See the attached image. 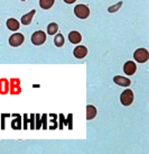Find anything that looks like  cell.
I'll use <instances>...</instances> for the list:
<instances>
[{
    "mask_svg": "<svg viewBox=\"0 0 149 154\" xmlns=\"http://www.w3.org/2000/svg\"><path fill=\"white\" fill-rule=\"evenodd\" d=\"M11 91L10 94H18L20 92V87H19V79H11Z\"/></svg>",
    "mask_w": 149,
    "mask_h": 154,
    "instance_id": "13",
    "label": "cell"
},
{
    "mask_svg": "<svg viewBox=\"0 0 149 154\" xmlns=\"http://www.w3.org/2000/svg\"><path fill=\"white\" fill-rule=\"evenodd\" d=\"M74 14L80 19H86L90 16V9L88 6H85L83 4L77 5V6L74 7Z\"/></svg>",
    "mask_w": 149,
    "mask_h": 154,
    "instance_id": "1",
    "label": "cell"
},
{
    "mask_svg": "<svg viewBox=\"0 0 149 154\" xmlns=\"http://www.w3.org/2000/svg\"><path fill=\"white\" fill-rule=\"evenodd\" d=\"M31 43L36 45V46H39V45H43V44L45 43V41H46V34L43 32V30H37V32H35L34 34L31 35Z\"/></svg>",
    "mask_w": 149,
    "mask_h": 154,
    "instance_id": "3",
    "label": "cell"
},
{
    "mask_svg": "<svg viewBox=\"0 0 149 154\" xmlns=\"http://www.w3.org/2000/svg\"><path fill=\"white\" fill-rule=\"evenodd\" d=\"M120 103H122L124 106H130L133 103V92H132V90H124V92L121 94V96H120Z\"/></svg>",
    "mask_w": 149,
    "mask_h": 154,
    "instance_id": "4",
    "label": "cell"
},
{
    "mask_svg": "<svg viewBox=\"0 0 149 154\" xmlns=\"http://www.w3.org/2000/svg\"><path fill=\"white\" fill-rule=\"evenodd\" d=\"M73 54L76 59H83L88 55V48L83 45H80V46H76L73 51Z\"/></svg>",
    "mask_w": 149,
    "mask_h": 154,
    "instance_id": "7",
    "label": "cell"
},
{
    "mask_svg": "<svg viewBox=\"0 0 149 154\" xmlns=\"http://www.w3.org/2000/svg\"><path fill=\"white\" fill-rule=\"evenodd\" d=\"M16 120H13L11 123V127L13 129H20L21 128V117L19 115H16Z\"/></svg>",
    "mask_w": 149,
    "mask_h": 154,
    "instance_id": "18",
    "label": "cell"
},
{
    "mask_svg": "<svg viewBox=\"0 0 149 154\" xmlns=\"http://www.w3.org/2000/svg\"><path fill=\"white\" fill-rule=\"evenodd\" d=\"M46 120H47V115H43V117H42V122H43V128H44V129H46V128H47Z\"/></svg>",
    "mask_w": 149,
    "mask_h": 154,
    "instance_id": "22",
    "label": "cell"
},
{
    "mask_svg": "<svg viewBox=\"0 0 149 154\" xmlns=\"http://www.w3.org/2000/svg\"><path fill=\"white\" fill-rule=\"evenodd\" d=\"M35 14H36V10L33 9V10L29 11L28 14L24 15V16L21 17V24H22V25H29L30 23H31V20H33V17H34Z\"/></svg>",
    "mask_w": 149,
    "mask_h": 154,
    "instance_id": "11",
    "label": "cell"
},
{
    "mask_svg": "<svg viewBox=\"0 0 149 154\" xmlns=\"http://www.w3.org/2000/svg\"><path fill=\"white\" fill-rule=\"evenodd\" d=\"M97 108L94 107L93 105H88L86 106V120L93 119L94 117L97 116Z\"/></svg>",
    "mask_w": 149,
    "mask_h": 154,
    "instance_id": "10",
    "label": "cell"
},
{
    "mask_svg": "<svg viewBox=\"0 0 149 154\" xmlns=\"http://www.w3.org/2000/svg\"><path fill=\"white\" fill-rule=\"evenodd\" d=\"M24 120H25V124H24V129H26L28 126H27V115H24Z\"/></svg>",
    "mask_w": 149,
    "mask_h": 154,
    "instance_id": "25",
    "label": "cell"
},
{
    "mask_svg": "<svg viewBox=\"0 0 149 154\" xmlns=\"http://www.w3.org/2000/svg\"><path fill=\"white\" fill-rule=\"evenodd\" d=\"M133 59L138 63H146L149 60V52L146 48H138L133 53Z\"/></svg>",
    "mask_w": 149,
    "mask_h": 154,
    "instance_id": "2",
    "label": "cell"
},
{
    "mask_svg": "<svg viewBox=\"0 0 149 154\" xmlns=\"http://www.w3.org/2000/svg\"><path fill=\"white\" fill-rule=\"evenodd\" d=\"M8 116V115H7ZM1 117H2V124H1V129H4V117H6V115L4 114H2L1 115Z\"/></svg>",
    "mask_w": 149,
    "mask_h": 154,
    "instance_id": "24",
    "label": "cell"
},
{
    "mask_svg": "<svg viewBox=\"0 0 149 154\" xmlns=\"http://www.w3.org/2000/svg\"><path fill=\"white\" fill-rule=\"evenodd\" d=\"M35 118H36V120H37V124H36V127H35V128L39 129L40 128V126H42V123H40V116L35 115Z\"/></svg>",
    "mask_w": 149,
    "mask_h": 154,
    "instance_id": "20",
    "label": "cell"
},
{
    "mask_svg": "<svg viewBox=\"0 0 149 154\" xmlns=\"http://www.w3.org/2000/svg\"><path fill=\"white\" fill-rule=\"evenodd\" d=\"M68 122H70V129H72V115L68 116V119H67V125H68Z\"/></svg>",
    "mask_w": 149,
    "mask_h": 154,
    "instance_id": "23",
    "label": "cell"
},
{
    "mask_svg": "<svg viewBox=\"0 0 149 154\" xmlns=\"http://www.w3.org/2000/svg\"><path fill=\"white\" fill-rule=\"evenodd\" d=\"M64 1H65V2H66V4L71 5V4H74V2H75V1H76V0H64Z\"/></svg>",
    "mask_w": 149,
    "mask_h": 154,
    "instance_id": "26",
    "label": "cell"
},
{
    "mask_svg": "<svg viewBox=\"0 0 149 154\" xmlns=\"http://www.w3.org/2000/svg\"><path fill=\"white\" fill-rule=\"evenodd\" d=\"M136 70H137V65H136L135 62H132V61H128V62L124 63V71L127 75H132V74H135Z\"/></svg>",
    "mask_w": 149,
    "mask_h": 154,
    "instance_id": "6",
    "label": "cell"
},
{
    "mask_svg": "<svg viewBox=\"0 0 149 154\" xmlns=\"http://www.w3.org/2000/svg\"><path fill=\"white\" fill-rule=\"evenodd\" d=\"M121 6H122V2H119V4H117L115 6H111V7H109L108 10H109V13H115V11H117V10L121 7Z\"/></svg>",
    "mask_w": 149,
    "mask_h": 154,
    "instance_id": "19",
    "label": "cell"
},
{
    "mask_svg": "<svg viewBox=\"0 0 149 154\" xmlns=\"http://www.w3.org/2000/svg\"><path fill=\"white\" fill-rule=\"evenodd\" d=\"M113 82H115V85L121 86V87H129L131 85V81H130L128 78H124V77H121V75H115V77L113 78Z\"/></svg>",
    "mask_w": 149,
    "mask_h": 154,
    "instance_id": "8",
    "label": "cell"
},
{
    "mask_svg": "<svg viewBox=\"0 0 149 154\" xmlns=\"http://www.w3.org/2000/svg\"><path fill=\"white\" fill-rule=\"evenodd\" d=\"M55 2V0H39V6L42 9H49L53 7V5Z\"/></svg>",
    "mask_w": 149,
    "mask_h": 154,
    "instance_id": "15",
    "label": "cell"
},
{
    "mask_svg": "<svg viewBox=\"0 0 149 154\" xmlns=\"http://www.w3.org/2000/svg\"><path fill=\"white\" fill-rule=\"evenodd\" d=\"M21 1H25V0H21Z\"/></svg>",
    "mask_w": 149,
    "mask_h": 154,
    "instance_id": "27",
    "label": "cell"
},
{
    "mask_svg": "<svg viewBox=\"0 0 149 154\" xmlns=\"http://www.w3.org/2000/svg\"><path fill=\"white\" fill-rule=\"evenodd\" d=\"M24 41H25V36L20 33H15L9 37V44L13 47L20 46L21 44L24 43Z\"/></svg>",
    "mask_w": 149,
    "mask_h": 154,
    "instance_id": "5",
    "label": "cell"
},
{
    "mask_svg": "<svg viewBox=\"0 0 149 154\" xmlns=\"http://www.w3.org/2000/svg\"><path fill=\"white\" fill-rule=\"evenodd\" d=\"M68 41L72 44H79L82 41V36L81 34L76 32V30H73L68 34Z\"/></svg>",
    "mask_w": 149,
    "mask_h": 154,
    "instance_id": "9",
    "label": "cell"
},
{
    "mask_svg": "<svg viewBox=\"0 0 149 154\" xmlns=\"http://www.w3.org/2000/svg\"><path fill=\"white\" fill-rule=\"evenodd\" d=\"M64 42H65V39H64V36L62 34H56L55 38H54V44H55L57 47H62L64 45Z\"/></svg>",
    "mask_w": 149,
    "mask_h": 154,
    "instance_id": "17",
    "label": "cell"
},
{
    "mask_svg": "<svg viewBox=\"0 0 149 154\" xmlns=\"http://www.w3.org/2000/svg\"><path fill=\"white\" fill-rule=\"evenodd\" d=\"M30 129H35V115H30Z\"/></svg>",
    "mask_w": 149,
    "mask_h": 154,
    "instance_id": "21",
    "label": "cell"
},
{
    "mask_svg": "<svg viewBox=\"0 0 149 154\" xmlns=\"http://www.w3.org/2000/svg\"><path fill=\"white\" fill-rule=\"evenodd\" d=\"M58 30V25L56 23H51L47 26V33L49 35H55Z\"/></svg>",
    "mask_w": 149,
    "mask_h": 154,
    "instance_id": "16",
    "label": "cell"
},
{
    "mask_svg": "<svg viewBox=\"0 0 149 154\" xmlns=\"http://www.w3.org/2000/svg\"><path fill=\"white\" fill-rule=\"evenodd\" d=\"M6 24H7L8 29L13 30V32H16V30L19 29V22L16 20L15 18H9Z\"/></svg>",
    "mask_w": 149,
    "mask_h": 154,
    "instance_id": "12",
    "label": "cell"
},
{
    "mask_svg": "<svg viewBox=\"0 0 149 154\" xmlns=\"http://www.w3.org/2000/svg\"><path fill=\"white\" fill-rule=\"evenodd\" d=\"M9 92V81L7 79H0V94H6Z\"/></svg>",
    "mask_w": 149,
    "mask_h": 154,
    "instance_id": "14",
    "label": "cell"
}]
</instances>
